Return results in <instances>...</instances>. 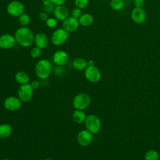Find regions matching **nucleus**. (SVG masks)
Here are the masks:
<instances>
[{"label": "nucleus", "instance_id": "nucleus-9", "mask_svg": "<svg viewBox=\"0 0 160 160\" xmlns=\"http://www.w3.org/2000/svg\"><path fill=\"white\" fill-rule=\"evenodd\" d=\"M79 25L78 19L71 16L68 17L62 21V28L68 33H70L75 32L76 30H78Z\"/></svg>", "mask_w": 160, "mask_h": 160}, {"label": "nucleus", "instance_id": "nucleus-1", "mask_svg": "<svg viewBox=\"0 0 160 160\" xmlns=\"http://www.w3.org/2000/svg\"><path fill=\"white\" fill-rule=\"evenodd\" d=\"M14 38L16 42L22 47L31 46L34 41V35L31 29L27 26H22L15 32Z\"/></svg>", "mask_w": 160, "mask_h": 160}, {"label": "nucleus", "instance_id": "nucleus-30", "mask_svg": "<svg viewBox=\"0 0 160 160\" xmlns=\"http://www.w3.org/2000/svg\"><path fill=\"white\" fill-rule=\"evenodd\" d=\"M134 3L136 8H142L145 4V0H134Z\"/></svg>", "mask_w": 160, "mask_h": 160}, {"label": "nucleus", "instance_id": "nucleus-11", "mask_svg": "<svg viewBox=\"0 0 160 160\" xmlns=\"http://www.w3.org/2000/svg\"><path fill=\"white\" fill-rule=\"evenodd\" d=\"M77 141L79 145L88 146L92 141V134L87 129L82 130L78 134Z\"/></svg>", "mask_w": 160, "mask_h": 160}, {"label": "nucleus", "instance_id": "nucleus-38", "mask_svg": "<svg viewBox=\"0 0 160 160\" xmlns=\"http://www.w3.org/2000/svg\"><path fill=\"white\" fill-rule=\"evenodd\" d=\"M105 1H110V0H105Z\"/></svg>", "mask_w": 160, "mask_h": 160}, {"label": "nucleus", "instance_id": "nucleus-23", "mask_svg": "<svg viewBox=\"0 0 160 160\" xmlns=\"http://www.w3.org/2000/svg\"><path fill=\"white\" fill-rule=\"evenodd\" d=\"M144 158L146 160H158L159 154L155 150H149L146 152Z\"/></svg>", "mask_w": 160, "mask_h": 160}, {"label": "nucleus", "instance_id": "nucleus-34", "mask_svg": "<svg viewBox=\"0 0 160 160\" xmlns=\"http://www.w3.org/2000/svg\"><path fill=\"white\" fill-rule=\"evenodd\" d=\"M42 3L43 4V6H46V5H48L52 3L51 0H42Z\"/></svg>", "mask_w": 160, "mask_h": 160}, {"label": "nucleus", "instance_id": "nucleus-22", "mask_svg": "<svg viewBox=\"0 0 160 160\" xmlns=\"http://www.w3.org/2000/svg\"><path fill=\"white\" fill-rule=\"evenodd\" d=\"M123 0H111L110 6L114 11H120L124 8Z\"/></svg>", "mask_w": 160, "mask_h": 160}, {"label": "nucleus", "instance_id": "nucleus-17", "mask_svg": "<svg viewBox=\"0 0 160 160\" xmlns=\"http://www.w3.org/2000/svg\"><path fill=\"white\" fill-rule=\"evenodd\" d=\"M86 115L83 111V110L75 109L74 112L72 113V118L73 121L78 124H81L84 122L85 119L86 118Z\"/></svg>", "mask_w": 160, "mask_h": 160}, {"label": "nucleus", "instance_id": "nucleus-36", "mask_svg": "<svg viewBox=\"0 0 160 160\" xmlns=\"http://www.w3.org/2000/svg\"><path fill=\"white\" fill-rule=\"evenodd\" d=\"M44 160H52V159H49V158H48V159H44Z\"/></svg>", "mask_w": 160, "mask_h": 160}, {"label": "nucleus", "instance_id": "nucleus-32", "mask_svg": "<svg viewBox=\"0 0 160 160\" xmlns=\"http://www.w3.org/2000/svg\"><path fill=\"white\" fill-rule=\"evenodd\" d=\"M39 18L42 21H46L48 19V14L45 12H41L39 15Z\"/></svg>", "mask_w": 160, "mask_h": 160}, {"label": "nucleus", "instance_id": "nucleus-27", "mask_svg": "<svg viewBox=\"0 0 160 160\" xmlns=\"http://www.w3.org/2000/svg\"><path fill=\"white\" fill-rule=\"evenodd\" d=\"M46 25L51 28H55L58 24L57 19L56 18H48V19L46 21Z\"/></svg>", "mask_w": 160, "mask_h": 160}, {"label": "nucleus", "instance_id": "nucleus-3", "mask_svg": "<svg viewBox=\"0 0 160 160\" xmlns=\"http://www.w3.org/2000/svg\"><path fill=\"white\" fill-rule=\"evenodd\" d=\"M91 98L85 92L76 94L72 99V106L75 109L84 110L86 109L91 103Z\"/></svg>", "mask_w": 160, "mask_h": 160}, {"label": "nucleus", "instance_id": "nucleus-8", "mask_svg": "<svg viewBox=\"0 0 160 160\" xmlns=\"http://www.w3.org/2000/svg\"><path fill=\"white\" fill-rule=\"evenodd\" d=\"M84 76L88 81L95 83L98 82L101 79V72L95 66H88L84 70Z\"/></svg>", "mask_w": 160, "mask_h": 160}, {"label": "nucleus", "instance_id": "nucleus-33", "mask_svg": "<svg viewBox=\"0 0 160 160\" xmlns=\"http://www.w3.org/2000/svg\"><path fill=\"white\" fill-rule=\"evenodd\" d=\"M67 0H51L52 3L54 5L56 6H59V5H63Z\"/></svg>", "mask_w": 160, "mask_h": 160}, {"label": "nucleus", "instance_id": "nucleus-5", "mask_svg": "<svg viewBox=\"0 0 160 160\" xmlns=\"http://www.w3.org/2000/svg\"><path fill=\"white\" fill-rule=\"evenodd\" d=\"M33 89L28 84L20 85L18 90V97L23 102L29 101L33 96Z\"/></svg>", "mask_w": 160, "mask_h": 160}, {"label": "nucleus", "instance_id": "nucleus-21", "mask_svg": "<svg viewBox=\"0 0 160 160\" xmlns=\"http://www.w3.org/2000/svg\"><path fill=\"white\" fill-rule=\"evenodd\" d=\"M12 129L9 124H0V139H4L9 137L12 134Z\"/></svg>", "mask_w": 160, "mask_h": 160}, {"label": "nucleus", "instance_id": "nucleus-12", "mask_svg": "<svg viewBox=\"0 0 160 160\" xmlns=\"http://www.w3.org/2000/svg\"><path fill=\"white\" fill-rule=\"evenodd\" d=\"M14 36L10 34H4L0 36V48L4 49L12 48L16 43Z\"/></svg>", "mask_w": 160, "mask_h": 160}, {"label": "nucleus", "instance_id": "nucleus-31", "mask_svg": "<svg viewBox=\"0 0 160 160\" xmlns=\"http://www.w3.org/2000/svg\"><path fill=\"white\" fill-rule=\"evenodd\" d=\"M29 84L31 85V86L32 87V88L33 89H38L39 87V82L38 81V80H34L32 81H31Z\"/></svg>", "mask_w": 160, "mask_h": 160}, {"label": "nucleus", "instance_id": "nucleus-14", "mask_svg": "<svg viewBox=\"0 0 160 160\" xmlns=\"http://www.w3.org/2000/svg\"><path fill=\"white\" fill-rule=\"evenodd\" d=\"M131 18L134 22L141 24L146 19V12L142 8H136L131 12Z\"/></svg>", "mask_w": 160, "mask_h": 160}, {"label": "nucleus", "instance_id": "nucleus-16", "mask_svg": "<svg viewBox=\"0 0 160 160\" xmlns=\"http://www.w3.org/2000/svg\"><path fill=\"white\" fill-rule=\"evenodd\" d=\"M34 42L35 43L36 46L41 49H44L48 46L49 39L45 34L40 32L34 36Z\"/></svg>", "mask_w": 160, "mask_h": 160}, {"label": "nucleus", "instance_id": "nucleus-29", "mask_svg": "<svg viewBox=\"0 0 160 160\" xmlns=\"http://www.w3.org/2000/svg\"><path fill=\"white\" fill-rule=\"evenodd\" d=\"M43 9L44 10V12L48 13H51V12H53L54 9V4L52 3L48 4V5H46V6H43Z\"/></svg>", "mask_w": 160, "mask_h": 160}, {"label": "nucleus", "instance_id": "nucleus-10", "mask_svg": "<svg viewBox=\"0 0 160 160\" xmlns=\"http://www.w3.org/2000/svg\"><path fill=\"white\" fill-rule=\"evenodd\" d=\"M22 101L16 96H9L6 98L4 101V108L10 111H15L21 106Z\"/></svg>", "mask_w": 160, "mask_h": 160}, {"label": "nucleus", "instance_id": "nucleus-28", "mask_svg": "<svg viewBox=\"0 0 160 160\" xmlns=\"http://www.w3.org/2000/svg\"><path fill=\"white\" fill-rule=\"evenodd\" d=\"M82 14V9L79 8H74L72 11H71V15L72 17L76 18V19H79L80 18V16Z\"/></svg>", "mask_w": 160, "mask_h": 160}, {"label": "nucleus", "instance_id": "nucleus-37", "mask_svg": "<svg viewBox=\"0 0 160 160\" xmlns=\"http://www.w3.org/2000/svg\"><path fill=\"white\" fill-rule=\"evenodd\" d=\"M2 160H9V159H7V158H5V159H2Z\"/></svg>", "mask_w": 160, "mask_h": 160}, {"label": "nucleus", "instance_id": "nucleus-26", "mask_svg": "<svg viewBox=\"0 0 160 160\" xmlns=\"http://www.w3.org/2000/svg\"><path fill=\"white\" fill-rule=\"evenodd\" d=\"M76 7L81 9L86 8L89 4V0H74Z\"/></svg>", "mask_w": 160, "mask_h": 160}, {"label": "nucleus", "instance_id": "nucleus-20", "mask_svg": "<svg viewBox=\"0 0 160 160\" xmlns=\"http://www.w3.org/2000/svg\"><path fill=\"white\" fill-rule=\"evenodd\" d=\"M72 65L73 67L78 71H84L88 66V61L82 58H76L73 61Z\"/></svg>", "mask_w": 160, "mask_h": 160}, {"label": "nucleus", "instance_id": "nucleus-15", "mask_svg": "<svg viewBox=\"0 0 160 160\" xmlns=\"http://www.w3.org/2000/svg\"><path fill=\"white\" fill-rule=\"evenodd\" d=\"M53 14L57 20L63 21L68 17L69 11L66 6L64 5H59L56 6L54 8Z\"/></svg>", "mask_w": 160, "mask_h": 160}, {"label": "nucleus", "instance_id": "nucleus-7", "mask_svg": "<svg viewBox=\"0 0 160 160\" xmlns=\"http://www.w3.org/2000/svg\"><path fill=\"white\" fill-rule=\"evenodd\" d=\"M24 6L23 4L19 1H12L9 2L7 6L8 13L14 17H19L24 13Z\"/></svg>", "mask_w": 160, "mask_h": 160}, {"label": "nucleus", "instance_id": "nucleus-4", "mask_svg": "<svg viewBox=\"0 0 160 160\" xmlns=\"http://www.w3.org/2000/svg\"><path fill=\"white\" fill-rule=\"evenodd\" d=\"M86 129L92 134H96L101 128L100 119L94 114H89L86 116L84 121Z\"/></svg>", "mask_w": 160, "mask_h": 160}, {"label": "nucleus", "instance_id": "nucleus-13", "mask_svg": "<svg viewBox=\"0 0 160 160\" xmlns=\"http://www.w3.org/2000/svg\"><path fill=\"white\" fill-rule=\"evenodd\" d=\"M52 61L57 66H63L68 61V55L64 51L58 50L54 53Z\"/></svg>", "mask_w": 160, "mask_h": 160}, {"label": "nucleus", "instance_id": "nucleus-19", "mask_svg": "<svg viewBox=\"0 0 160 160\" xmlns=\"http://www.w3.org/2000/svg\"><path fill=\"white\" fill-rule=\"evenodd\" d=\"M78 20L80 25L84 27H88L92 24L94 18L91 14L89 13H84L80 16Z\"/></svg>", "mask_w": 160, "mask_h": 160}, {"label": "nucleus", "instance_id": "nucleus-18", "mask_svg": "<svg viewBox=\"0 0 160 160\" xmlns=\"http://www.w3.org/2000/svg\"><path fill=\"white\" fill-rule=\"evenodd\" d=\"M15 80L20 85L28 84L30 81L29 75L24 71H18L15 74Z\"/></svg>", "mask_w": 160, "mask_h": 160}, {"label": "nucleus", "instance_id": "nucleus-25", "mask_svg": "<svg viewBox=\"0 0 160 160\" xmlns=\"http://www.w3.org/2000/svg\"><path fill=\"white\" fill-rule=\"evenodd\" d=\"M42 49L37 47V46H35L31 50V52H30V55L32 58H39L41 53H42Z\"/></svg>", "mask_w": 160, "mask_h": 160}, {"label": "nucleus", "instance_id": "nucleus-6", "mask_svg": "<svg viewBox=\"0 0 160 160\" xmlns=\"http://www.w3.org/2000/svg\"><path fill=\"white\" fill-rule=\"evenodd\" d=\"M69 33L62 28H59L55 30L51 35V42L55 46H61L68 39Z\"/></svg>", "mask_w": 160, "mask_h": 160}, {"label": "nucleus", "instance_id": "nucleus-2", "mask_svg": "<svg viewBox=\"0 0 160 160\" xmlns=\"http://www.w3.org/2000/svg\"><path fill=\"white\" fill-rule=\"evenodd\" d=\"M36 75L41 79H45L49 77L52 71V65L46 59L39 60L34 68Z\"/></svg>", "mask_w": 160, "mask_h": 160}, {"label": "nucleus", "instance_id": "nucleus-24", "mask_svg": "<svg viewBox=\"0 0 160 160\" xmlns=\"http://www.w3.org/2000/svg\"><path fill=\"white\" fill-rule=\"evenodd\" d=\"M31 21L29 16L26 13L22 14L19 16V22L22 26H27Z\"/></svg>", "mask_w": 160, "mask_h": 160}, {"label": "nucleus", "instance_id": "nucleus-35", "mask_svg": "<svg viewBox=\"0 0 160 160\" xmlns=\"http://www.w3.org/2000/svg\"><path fill=\"white\" fill-rule=\"evenodd\" d=\"M88 66H94V62L92 60H89V61H88Z\"/></svg>", "mask_w": 160, "mask_h": 160}]
</instances>
